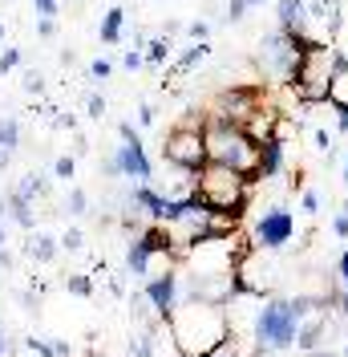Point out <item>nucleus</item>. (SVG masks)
I'll use <instances>...</instances> for the list:
<instances>
[{
	"label": "nucleus",
	"mask_w": 348,
	"mask_h": 357,
	"mask_svg": "<svg viewBox=\"0 0 348 357\" xmlns=\"http://www.w3.org/2000/svg\"><path fill=\"white\" fill-rule=\"evenodd\" d=\"M166 329H171L178 357H211L219 349V341H227V333H231V317L219 305L182 296L178 309L171 312V321H166Z\"/></svg>",
	"instance_id": "1"
},
{
	"label": "nucleus",
	"mask_w": 348,
	"mask_h": 357,
	"mask_svg": "<svg viewBox=\"0 0 348 357\" xmlns=\"http://www.w3.org/2000/svg\"><path fill=\"white\" fill-rule=\"evenodd\" d=\"M203 138H207V155L215 158V162H227V167L243 171L251 183H260V142L243 130L239 122L207 118Z\"/></svg>",
	"instance_id": "2"
},
{
	"label": "nucleus",
	"mask_w": 348,
	"mask_h": 357,
	"mask_svg": "<svg viewBox=\"0 0 348 357\" xmlns=\"http://www.w3.org/2000/svg\"><path fill=\"white\" fill-rule=\"evenodd\" d=\"M195 187H198V195H203V203L215 207V211L243 215L247 199H251V178L243 175V171H235V167H227V162H215V158H207L195 171Z\"/></svg>",
	"instance_id": "3"
},
{
	"label": "nucleus",
	"mask_w": 348,
	"mask_h": 357,
	"mask_svg": "<svg viewBox=\"0 0 348 357\" xmlns=\"http://www.w3.org/2000/svg\"><path fill=\"white\" fill-rule=\"evenodd\" d=\"M336 49H328V41H312L300 53V66L287 82V93L300 102V106H320L328 102V77H332V66H336Z\"/></svg>",
	"instance_id": "4"
},
{
	"label": "nucleus",
	"mask_w": 348,
	"mask_h": 357,
	"mask_svg": "<svg viewBox=\"0 0 348 357\" xmlns=\"http://www.w3.org/2000/svg\"><path fill=\"white\" fill-rule=\"evenodd\" d=\"M296 329H300V309H296V301L267 296L263 309L255 312L251 337H255V349H260V354H280V349H292V345H296Z\"/></svg>",
	"instance_id": "5"
},
{
	"label": "nucleus",
	"mask_w": 348,
	"mask_h": 357,
	"mask_svg": "<svg viewBox=\"0 0 348 357\" xmlns=\"http://www.w3.org/2000/svg\"><path fill=\"white\" fill-rule=\"evenodd\" d=\"M300 41H296V33H287V29H271L267 37H263V49H260V66L267 77H276V82H292V73H296V66H300Z\"/></svg>",
	"instance_id": "6"
},
{
	"label": "nucleus",
	"mask_w": 348,
	"mask_h": 357,
	"mask_svg": "<svg viewBox=\"0 0 348 357\" xmlns=\"http://www.w3.org/2000/svg\"><path fill=\"white\" fill-rule=\"evenodd\" d=\"M263 102H267V89L263 82H243V86H231L223 89L215 98V106H211V118H223V122H247L251 114L260 110Z\"/></svg>",
	"instance_id": "7"
},
{
	"label": "nucleus",
	"mask_w": 348,
	"mask_h": 357,
	"mask_svg": "<svg viewBox=\"0 0 348 357\" xmlns=\"http://www.w3.org/2000/svg\"><path fill=\"white\" fill-rule=\"evenodd\" d=\"M162 158L178 167V171H198L207 162V138L203 130H191V126H174L166 138H162Z\"/></svg>",
	"instance_id": "8"
},
{
	"label": "nucleus",
	"mask_w": 348,
	"mask_h": 357,
	"mask_svg": "<svg viewBox=\"0 0 348 357\" xmlns=\"http://www.w3.org/2000/svg\"><path fill=\"white\" fill-rule=\"evenodd\" d=\"M118 134H122V146H118V155H113V162H118V175L134 178V183H146V178L154 175V167H150V158H146L142 134L134 130L130 122H118Z\"/></svg>",
	"instance_id": "9"
},
{
	"label": "nucleus",
	"mask_w": 348,
	"mask_h": 357,
	"mask_svg": "<svg viewBox=\"0 0 348 357\" xmlns=\"http://www.w3.org/2000/svg\"><path fill=\"white\" fill-rule=\"evenodd\" d=\"M235 280H239V296H260L267 301L271 289H276V268L263 260V248H251L235 264Z\"/></svg>",
	"instance_id": "10"
},
{
	"label": "nucleus",
	"mask_w": 348,
	"mask_h": 357,
	"mask_svg": "<svg viewBox=\"0 0 348 357\" xmlns=\"http://www.w3.org/2000/svg\"><path fill=\"white\" fill-rule=\"evenodd\" d=\"M292 236H296V220L287 207H267L251 227V244L263 252H280L283 244H292Z\"/></svg>",
	"instance_id": "11"
},
{
	"label": "nucleus",
	"mask_w": 348,
	"mask_h": 357,
	"mask_svg": "<svg viewBox=\"0 0 348 357\" xmlns=\"http://www.w3.org/2000/svg\"><path fill=\"white\" fill-rule=\"evenodd\" d=\"M142 292H146V301L154 305V317L166 325L171 321V312L178 309V292H182V280H178V272H162V276H150L146 284H142Z\"/></svg>",
	"instance_id": "12"
},
{
	"label": "nucleus",
	"mask_w": 348,
	"mask_h": 357,
	"mask_svg": "<svg viewBox=\"0 0 348 357\" xmlns=\"http://www.w3.org/2000/svg\"><path fill=\"white\" fill-rule=\"evenodd\" d=\"M276 24L287 33H308V0H276Z\"/></svg>",
	"instance_id": "13"
},
{
	"label": "nucleus",
	"mask_w": 348,
	"mask_h": 357,
	"mask_svg": "<svg viewBox=\"0 0 348 357\" xmlns=\"http://www.w3.org/2000/svg\"><path fill=\"white\" fill-rule=\"evenodd\" d=\"M328 106L340 114L348 110V57L340 53L336 66H332V77H328Z\"/></svg>",
	"instance_id": "14"
},
{
	"label": "nucleus",
	"mask_w": 348,
	"mask_h": 357,
	"mask_svg": "<svg viewBox=\"0 0 348 357\" xmlns=\"http://www.w3.org/2000/svg\"><path fill=\"white\" fill-rule=\"evenodd\" d=\"M283 171V138L260 142V178H276Z\"/></svg>",
	"instance_id": "15"
},
{
	"label": "nucleus",
	"mask_w": 348,
	"mask_h": 357,
	"mask_svg": "<svg viewBox=\"0 0 348 357\" xmlns=\"http://www.w3.org/2000/svg\"><path fill=\"white\" fill-rule=\"evenodd\" d=\"M130 203H134V207H142V211L158 223V220H162V207H166V195H158V191H154V187H146V183H134Z\"/></svg>",
	"instance_id": "16"
},
{
	"label": "nucleus",
	"mask_w": 348,
	"mask_h": 357,
	"mask_svg": "<svg viewBox=\"0 0 348 357\" xmlns=\"http://www.w3.org/2000/svg\"><path fill=\"white\" fill-rule=\"evenodd\" d=\"M150 252H154V248L146 244V236H134V244L126 248V268H130L134 276H142V272H146V260H150Z\"/></svg>",
	"instance_id": "17"
},
{
	"label": "nucleus",
	"mask_w": 348,
	"mask_h": 357,
	"mask_svg": "<svg viewBox=\"0 0 348 357\" xmlns=\"http://www.w3.org/2000/svg\"><path fill=\"white\" fill-rule=\"evenodd\" d=\"M122 24H126V8H109L106 17H102V33L97 37L106 45H118L122 41Z\"/></svg>",
	"instance_id": "18"
},
{
	"label": "nucleus",
	"mask_w": 348,
	"mask_h": 357,
	"mask_svg": "<svg viewBox=\"0 0 348 357\" xmlns=\"http://www.w3.org/2000/svg\"><path fill=\"white\" fill-rule=\"evenodd\" d=\"M207 53H211V45H207V41H191L187 49H182V53H178V61H174V73H187V69H195L198 61L207 57Z\"/></svg>",
	"instance_id": "19"
},
{
	"label": "nucleus",
	"mask_w": 348,
	"mask_h": 357,
	"mask_svg": "<svg viewBox=\"0 0 348 357\" xmlns=\"http://www.w3.org/2000/svg\"><path fill=\"white\" fill-rule=\"evenodd\" d=\"M29 256H33L37 264H49V260L57 256V240H53V236H41V231H37V236L29 240Z\"/></svg>",
	"instance_id": "20"
},
{
	"label": "nucleus",
	"mask_w": 348,
	"mask_h": 357,
	"mask_svg": "<svg viewBox=\"0 0 348 357\" xmlns=\"http://www.w3.org/2000/svg\"><path fill=\"white\" fill-rule=\"evenodd\" d=\"M0 146H4V151H17V146H21V122H17L13 114L0 118Z\"/></svg>",
	"instance_id": "21"
},
{
	"label": "nucleus",
	"mask_w": 348,
	"mask_h": 357,
	"mask_svg": "<svg viewBox=\"0 0 348 357\" xmlns=\"http://www.w3.org/2000/svg\"><path fill=\"white\" fill-rule=\"evenodd\" d=\"M8 211H13V220L21 223V227H33V203L17 195V191H8Z\"/></svg>",
	"instance_id": "22"
},
{
	"label": "nucleus",
	"mask_w": 348,
	"mask_h": 357,
	"mask_svg": "<svg viewBox=\"0 0 348 357\" xmlns=\"http://www.w3.org/2000/svg\"><path fill=\"white\" fill-rule=\"evenodd\" d=\"M171 53H174L171 37H154V41L146 45V61H150V66H162V61H171Z\"/></svg>",
	"instance_id": "23"
},
{
	"label": "nucleus",
	"mask_w": 348,
	"mask_h": 357,
	"mask_svg": "<svg viewBox=\"0 0 348 357\" xmlns=\"http://www.w3.org/2000/svg\"><path fill=\"white\" fill-rule=\"evenodd\" d=\"M45 187H49V183H45V178L37 175V171H33V175H24V183L17 187V195H24V199L33 203L37 195H45Z\"/></svg>",
	"instance_id": "24"
},
{
	"label": "nucleus",
	"mask_w": 348,
	"mask_h": 357,
	"mask_svg": "<svg viewBox=\"0 0 348 357\" xmlns=\"http://www.w3.org/2000/svg\"><path fill=\"white\" fill-rule=\"evenodd\" d=\"M65 289L73 292V296H89V292H93V280H89L86 272H69V276H65Z\"/></svg>",
	"instance_id": "25"
},
{
	"label": "nucleus",
	"mask_w": 348,
	"mask_h": 357,
	"mask_svg": "<svg viewBox=\"0 0 348 357\" xmlns=\"http://www.w3.org/2000/svg\"><path fill=\"white\" fill-rule=\"evenodd\" d=\"M65 211H69V215H86V211H89V195L81 191V187H73V191H69Z\"/></svg>",
	"instance_id": "26"
},
{
	"label": "nucleus",
	"mask_w": 348,
	"mask_h": 357,
	"mask_svg": "<svg viewBox=\"0 0 348 357\" xmlns=\"http://www.w3.org/2000/svg\"><path fill=\"white\" fill-rule=\"evenodd\" d=\"M53 175H57V178H73V175H77V158H73V155H61L57 162H53Z\"/></svg>",
	"instance_id": "27"
},
{
	"label": "nucleus",
	"mask_w": 348,
	"mask_h": 357,
	"mask_svg": "<svg viewBox=\"0 0 348 357\" xmlns=\"http://www.w3.org/2000/svg\"><path fill=\"white\" fill-rule=\"evenodd\" d=\"M130 354L134 357H154V345H150V329H146V333H138L130 341Z\"/></svg>",
	"instance_id": "28"
},
{
	"label": "nucleus",
	"mask_w": 348,
	"mask_h": 357,
	"mask_svg": "<svg viewBox=\"0 0 348 357\" xmlns=\"http://www.w3.org/2000/svg\"><path fill=\"white\" fill-rule=\"evenodd\" d=\"M247 8H251V4H247V0H227V13H223V21H243V13H247Z\"/></svg>",
	"instance_id": "29"
},
{
	"label": "nucleus",
	"mask_w": 348,
	"mask_h": 357,
	"mask_svg": "<svg viewBox=\"0 0 348 357\" xmlns=\"http://www.w3.org/2000/svg\"><path fill=\"white\" fill-rule=\"evenodd\" d=\"M312 138H316V151H320V155H332V151H336V146H332V134H328L324 126H316Z\"/></svg>",
	"instance_id": "30"
},
{
	"label": "nucleus",
	"mask_w": 348,
	"mask_h": 357,
	"mask_svg": "<svg viewBox=\"0 0 348 357\" xmlns=\"http://www.w3.org/2000/svg\"><path fill=\"white\" fill-rule=\"evenodd\" d=\"M61 248H69V252H81V248H86V236H81L77 227H69L65 236H61Z\"/></svg>",
	"instance_id": "31"
},
{
	"label": "nucleus",
	"mask_w": 348,
	"mask_h": 357,
	"mask_svg": "<svg viewBox=\"0 0 348 357\" xmlns=\"http://www.w3.org/2000/svg\"><path fill=\"white\" fill-rule=\"evenodd\" d=\"M86 114L89 118H102V114H106V98H102V93H89L86 98Z\"/></svg>",
	"instance_id": "32"
},
{
	"label": "nucleus",
	"mask_w": 348,
	"mask_h": 357,
	"mask_svg": "<svg viewBox=\"0 0 348 357\" xmlns=\"http://www.w3.org/2000/svg\"><path fill=\"white\" fill-rule=\"evenodd\" d=\"M300 207H304L308 215H316V211H320V195H316L312 187H308V191H300Z\"/></svg>",
	"instance_id": "33"
},
{
	"label": "nucleus",
	"mask_w": 348,
	"mask_h": 357,
	"mask_svg": "<svg viewBox=\"0 0 348 357\" xmlns=\"http://www.w3.org/2000/svg\"><path fill=\"white\" fill-rule=\"evenodd\" d=\"M21 66V49H8V53H0V77L8 73V69Z\"/></svg>",
	"instance_id": "34"
},
{
	"label": "nucleus",
	"mask_w": 348,
	"mask_h": 357,
	"mask_svg": "<svg viewBox=\"0 0 348 357\" xmlns=\"http://www.w3.org/2000/svg\"><path fill=\"white\" fill-rule=\"evenodd\" d=\"M187 33H191V41H207V37H211V24L195 21V24H187Z\"/></svg>",
	"instance_id": "35"
},
{
	"label": "nucleus",
	"mask_w": 348,
	"mask_h": 357,
	"mask_svg": "<svg viewBox=\"0 0 348 357\" xmlns=\"http://www.w3.org/2000/svg\"><path fill=\"white\" fill-rule=\"evenodd\" d=\"M122 66H126V69H142V66H146V53H138V49H130V53L122 57Z\"/></svg>",
	"instance_id": "36"
},
{
	"label": "nucleus",
	"mask_w": 348,
	"mask_h": 357,
	"mask_svg": "<svg viewBox=\"0 0 348 357\" xmlns=\"http://www.w3.org/2000/svg\"><path fill=\"white\" fill-rule=\"evenodd\" d=\"M109 69H113V66H109L106 57H97V61L89 66V77H97V82H102V77H109Z\"/></svg>",
	"instance_id": "37"
},
{
	"label": "nucleus",
	"mask_w": 348,
	"mask_h": 357,
	"mask_svg": "<svg viewBox=\"0 0 348 357\" xmlns=\"http://www.w3.org/2000/svg\"><path fill=\"white\" fill-rule=\"evenodd\" d=\"M24 89H29V93H41V89H45V77L37 73V69H33V73L24 77Z\"/></svg>",
	"instance_id": "38"
},
{
	"label": "nucleus",
	"mask_w": 348,
	"mask_h": 357,
	"mask_svg": "<svg viewBox=\"0 0 348 357\" xmlns=\"http://www.w3.org/2000/svg\"><path fill=\"white\" fill-rule=\"evenodd\" d=\"M29 349H33L37 357H53V341H37V337H33V341H29Z\"/></svg>",
	"instance_id": "39"
},
{
	"label": "nucleus",
	"mask_w": 348,
	"mask_h": 357,
	"mask_svg": "<svg viewBox=\"0 0 348 357\" xmlns=\"http://www.w3.org/2000/svg\"><path fill=\"white\" fill-rule=\"evenodd\" d=\"M33 4H37L41 17H57V0H33Z\"/></svg>",
	"instance_id": "40"
},
{
	"label": "nucleus",
	"mask_w": 348,
	"mask_h": 357,
	"mask_svg": "<svg viewBox=\"0 0 348 357\" xmlns=\"http://www.w3.org/2000/svg\"><path fill=\"white\" fill-rule=\"evenodd\" d=\"M37 33H41V37H53V33H57L53 17H41V21H37Z\"/></svg>",
	"instance_id": "41"
},
{
	"label": "nucleus",
	"mask_w": 348,
	"mask_h": 357,
	"mask_svg": "<svg viewBox=\"0 0 348 357\" xmlns=\"http://www.w3.org/2000/svg\"><path fill=\"white\" fill-rule=\"evenodd\" d=\"M332 231H336L340 240H348V220L345 215H332Z\"/></svg>",
	"instance_id": "42"
},
{
	"label": "nucleus",
	"mask_w": 348,
	"mask_h": 357,
	"mask_svg": "<svg viewBox=\"0 0 348 357\" xmlns=\"http://www.w3.org/2000/svg\"><path fill=\"white\" fill-rule=\"evenodd\" d=\"M336 276H340V284H348V252H340V260H336Z\"/></svg>",
	"instance_id": "43"
},
{
	"label": "nucleus",
	"mask_w": 348,
	"mask_h": 357,
	"mask_svg": "<svg viewBox=\"0 0 348 357\" xmlns=\"http://www.w3.org/2000/svg\"><path fill=\"white\" fill-rule=\"evenodd\" d=\"M287 191H304V171H292V178H287Z\"/></svg>",
	"instance_id": "44"
},
{
	"label": "nucleus",
	"mask_w": 348,
	"mask_h": 357,
	"mask_svg": "<svg viewBox=\"0 0 348 357\" xmlns=\"http://www.w3.org/2000/svg\"><path fill=\"white\" fill-rule=\"evenodd\" d=\"M138 118H142V126H150L158 114H154V106H142V110H138Z\"/></svg>",
	"instance_id": "45"
},
{
	"label": "nucleus",
	"mask_w": 348,
	"mask_h": 357,
	"mask_svg": "<svg viewBox=\"0 0 348 357\" xmlns=\"http://www.w3.org/2000/svg\"><path fill=\"white\" fill-rule=\"evenodd\" d=\"M57 126H61V130H73V126H77V118H73V114H61V118H57Z\"/></svg>",
	"instance_id": "46"
},
{
	"label": "nucleus",
	"mask_w": 348,
	"mask_h": 357,
	"mask_svg": "<svg viewBox=\"0 0 348 357\" xmlns=\"http://www.w3.org/2000/svg\"><path fill=\"white\" fill-rule=\"evenodd\" d=\"M308 357H345V354H340V349H312Z\"/></svg>",
	"instance_id": "47"
},
{
	"label": "nucleus",
	"mask_w": 348,
	"mask_h": 357,
	"mask_svg": "<svg viewBox=\"0 0 348 357\" xmlns=\"http://www.w3.org/2000/svg\"><path fill=\"white\" fill-rule=\"evenodd\" d=\"M53 357H69V345H65V341H53Z\"/></svg>",
	"instance_id": "48"
},
{
	"label": "nucleus",
	"mask_w": 348,
	"mask_h": 357,
	"mask_svg": "<svg viewBox=\"0 0 348 357\" xmlns=\"http://www.w3.org/2000/svg\"><path fill=\"white\" fill-rule=\"evenodd\" d=\"M336 130L348 134V110H340V118H336Z\"/></svg>",
	"instance_id": "49"
},
{
	"label": "nucleus",
	"mask_w": 348,
	"mask_h": 357,
	"mask_svg": "<svg viewBox=\"0 0 348 357\" xmlns=\"http://www.w3.org/2000/svg\"><path fill=\"white\" fill-rule=\"evenodd\" d=\"M8 155H13V151H4V146H0V171H8Z\"/></svg>",
	"instance_id": "50"
},
{
	"label": "nucleus",
	"mask_w": 348,
	"mask_h": 357,
	"mask_svg": "<svg viewBox=\"0 0 348 357\" xmlns=\"http://www.w3.org/2000/svg\"><path fill=\"white\" fill-rule=\"evenodd\" d=\"M0 268H13V256H8L4 248H0Z\"/></svg>",
	"instance_id": "51"
},
{
	"label": "nucleus",
	"mask_w": 348,
	"mask_h": 357,
	"mask_svg": "<svg viewBox=\"0 0 348 357\" xmlns=\"http://www.w3.org/2000/svg\"><path fill=\"white\" fill-rule=\"evenodd\" d=\"M340 354H345V357H348V333H345V345H340Z\"/></svg>",
	"instance_id": "52"
},
{
	"label": "nucleus",
	"mask_w": 348,
	"mask_h": 357,
	"mask_svg": "<svg viewBox=\"0 0 348 357\" xmlns=\"http://www.w3.org/2000/svg\"><path fill=\"white\" fill-rule=\"evenodd\" d=\"M0 357H4V329H0Z\"/></svg>",
	"instance_id": "53"
},
{
	"label": "nucleus",
	"mask_w": 348,
	"mask_h": 357,
	"mask_svg": "<svg viewBox=\"0 0 348 357\" xmlns=\"http://www.w3.org/2000/svg\"><path fill=\"white\" fill-rule=\"evenodd\" d=\"M340 215H345V220H348V199H345V207H340Z\"/></svg>",
	"instance_id": "54"
},
{
	"label": "nucleus",
	"mask_w": 348,
	"mask_h": 357,
	"mask_svg": "<svg viewBox=\"0 0 348 357\" xmlns=\"http://www.w3.org/2000/svg\"><path fill=\"white\" fill-rule=\"evenodd\" d=\"M345 183H348V158H345Z\"/></svg>",
	"instance_id": "55"
},
{
	"label": "nucleus",
	"mask_w": 348,
	"mask_h": 357,
	"mask_svg": "<svg viewBox=\"0 0 348 357\" xmlns=\"http://www.w3.org/2000/svg\"><path fill=\"white\" fill-rule=\"evenodd\" d=\"M0 248H4V227H0Z\"/></svg>",
	"instance_id": "56"
},
{
	"label": "nucleus",
	"mask_w": 348,
	"mask_h": 357,
	"mask_svg": "<svg viewBox=\"0 0 348 357\" xmlns=\"http://www.w3.org/2000/svg\"><path fill=\"white\" fill-rule=\"evenodd\" d=\"M247 4H263V0H247Z\"/></svg>",
	"instance_id": "57"
},
{
	"label": "nucleus",
	"mask_w": 348,
	"mask_h": 357,
	"mask_svg": "<svg viewBox=\"0 0 348 357\" xmlns=\"http://www.w3.org/2000/svg\"><path fill=\"white\" fill-rule=\"evenodd\" d=\"M86 357H97V354H93V349H89V354H86Z\"/></svg>",
	"instance_id": "58"
},
{
	"label": "nucleus",
	"mask_w": 348,
	"mask_h": 357,
	"mask_svg": "<svg viewBox=\"0 0 348 357\" xmlns=\"http://www.w3.org/2000/svg\"><path fill=\"white\" fill-rule=\"evenodd\" d=\"M0 37H4V24H0Z\"/></svg>",
	"instance_id": "59"
}]
</instances>
